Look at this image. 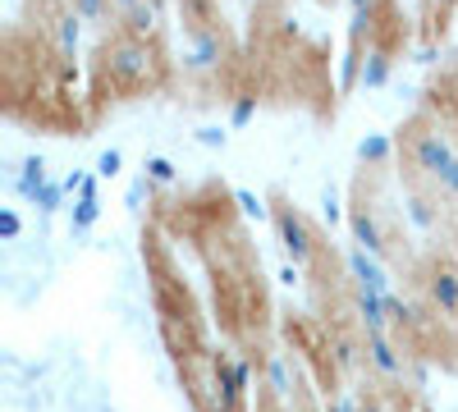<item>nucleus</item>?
Listing matches in <instances>:
<instances>
[{
	"mask_svg": "<svg viewBox=\"0 0 458 412\" xmlns=\"http://www.w3.org/2000/svg\"><path fill=\"white\" fill-rule=\"evenodd\" d=\"M73 10L88 14V19H101L106 14V0H73Z\"/></svg>",
	"mask_w": 458,
	"mask_h": 412,
	"instance_id": "nucleus-5",
	"label": "nucleus"
},
{
	"mask_svg": "<svg viewBox=\"0 0 458 412\" xmlns=\"http://www.w3.org/2000/svg\"><path fill=\"white\" fill-rule=\"evenodd\" d=\"M60 42H64V46L79 42V19H73V14H69V19H60Z\"/></svg>",
	"mask_w": 458,
	"mask_h": 412,
	"instance_id": "nucleus-4",
	"label": "nucleus"
},
{
	"mask_svg": "<svg viewBox=\"0 0 458 412\" xmlns=\"http://www.w3.org/2000/svg\"><path fill=\"white\" fill-rule=\"evenodd\" d=\"M386 73H390V60L380 55V51H371V55H367V69H362V83L376 88V83H386Z\"/></svg>",
	"mask_w": 458,
	"mask_h": 412,
	"instance_id": "nucleus-2",
	"label": "nucleus"
},
{
	"mask_svg": "<svg viewBox=\"0 0 458 412\" xmlns=\"http://www.w3.org/2000/svg\"><path fill=\"white\" fill-rule=\"evenodd\" d=\"M386 152H390V142H386V138H367V142H362V156H367V161H380Z\"/></svg>",
	"mask_w": 458,
	"mask_h": 412,
	"instance_id": "nucleus-3",
	"label": "nucleus"
},
{
	"mask_svg": "<svg viewBox=\"0 0 458 412\" xmlns=\"http://www.w3.org/2000/svg\"><path fill=\"white\" fill-rule=\"evenodd\" d=\"M147 69H151V55H147L142 46L124 42L120 51H114V73H120L124 83H138V79H147Z\"/></svg>",
	"mask_w": 458,
	"mask_h": 412,
	"instance_id": "nucleus-1",
	"label": "nucleus"
}]
</instances>
